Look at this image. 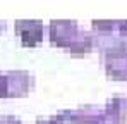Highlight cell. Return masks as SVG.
Returning a JSON list of instances; mask_svg holds the SVG:
<instances>
[{
	"label": "cell",
	"mask_w": 127,
	"mask_h": 124,
	"mask_svg": "<svg viewBox=\"0 0 127 124\" xmlns=\"http://www.w3.org/2000/svg\"><path fill=\"white\" fill-rule=\"evenodd\" d=\"M48 38L52 45L67 48L72 57H83L95 48L93 33L83 29L76 21H52L48 26Z\"/></svg>",
	"instance_id": "6da1fadb"
},
{
	"label": "cell",
	"mask_w": 127,
	"mask_h": 124,
	"mask_svg": "<svg viewBox=\"0 0 127 124\" xmlns=\"http://www.w3.org/2000/svg\"><path fill=\"white\" fill-rule=\"evenodd\" d=\"M0 98H7V78L5 72L0 71Z\"/></svg>",
	"instance_id": "8992f818"
},
{
	"label": "cell",
	"mask_w": 127,
	"mask_h": 124,
	"mask_svg": "<svg viewBox=\"0 0 127 124\" xmlns=\"http://www.w3.org/2000/svg\"><path fill=\"white\" fill-rule=\"evenodd\" d=\"M103 107L96 105H84L79 109H67L59 110L53 119L60 124H95V121L100 117Z\"/></svg>",
	"instance_id": "3957f363"
},
{
	"label": "cell",
	"mask_w": 127,
	"mask_h": 124,
	"mask_svg": "<svg viewBox=\"0 0 127 124\" xmlns=\"http://www.w3.org/2000/svg\"><path fill=\"white\" fill-rule=\"evenodd\" d=\"M36 124H60V123H57V121L53 119V116H52L50 119H38Z\"/></svg>",
	"instance_id": "ba28073f"
},
{
	"label": "cell",
	"mask_w": 127,
	"mask_h": 124,
	"mask_svg": "<svg viewBox=\"0 0 127 124\" xmlns=\"http://www.w3.org/2000/svg\"><path fill=\"white\" fill-rule=\"evenodd\" d=\"M16 35L19 36L21 45L24 48H33L43 41V26L41 21H16L14 24Z\"/></svg>",
	"instance_id": "5b68a950"
},
{
	"label": "cell",
	"mask_w": 127,
	"mask_h": 124,
	"mask_svg": "<svg viewBox=\"0 0 127 124\" xmlns=\"http://www.w3.org/2000/svg\"><path fill=\"white\" fill-rule=\"evenodd\" d=\"M0 124H22L14 116H0Z\"/></svg>",
	"instance_id": "52a82bcc"
},
{
	"label": "cell",
	"mask_w": 127,
	"mask_h": 124,
	"mask_svg": "<svg viewBox=\"0 0 127 124\" xmlns=\"http://www.w3.org/2000/svg\"><path fill=\"white\" fill-rule=\"evenodd\" d=\"M7 78V98H22L34 88V76L29 71L12 69L5 72Z\"/></svg>",
	"instance_id": "7a4b0ae2"
},
{
	"label": "cell",
	"mask_w": 127,
	"mask_h": 124,
	"mask_svg": "<svg viewBox=\"0 0 127 124\" xmlns=\"http://www.w3.org/2000/svg\"><path fill=\"white\" fill-rule=\"evenodd\" d=\"M3 31H5V22H3V21H0V35H2Z\"/></svg>",
	"instance_id": "30bf717a"
},
{
	"label": "cell",
	"mask_w": 127,
	"mask_h": 124,
	"mask_svg": "<svg viewBox=\"0 0 127 124\" xmlns=\"http://www.w3.org/2000/svg\"><path fill=\"white\" fill-rule=\"evenodd\" d=\"M95 124H127V97L115 95L108 98Z\"/></svg>",
	"instance_id": "277c9868"
},
{
	"label": "cell",
	"mask_w": 127,
	"mask_h": 124,
	"mask_svg": "<svg viewBox=\"0 0 127 124\" xmlns=\"http://www.w3.org/2000/svg\"><path fill=\"white\" fill-rule=\"evenodd\" d=\"M120 33L127 36V21H120Z\"/></svg>",
	"instance_id": "9c48e42d"
}]
</instances>
